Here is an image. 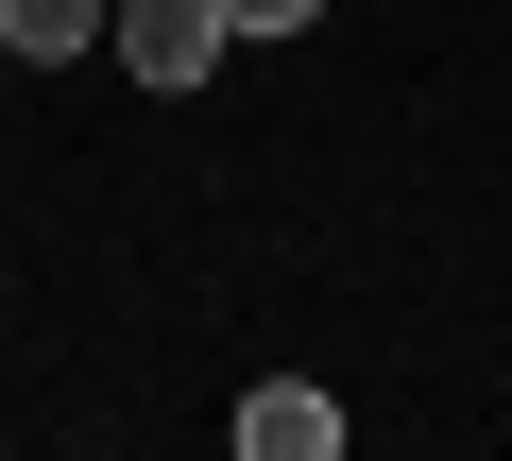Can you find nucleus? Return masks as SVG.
<instances>
[{
  "mask_svg": "<svg viewBox=\"0 0 512 461\" xmlns=\"http://www.w3.org/2000/svg\"><path fill=\"white\" fill-rule=\"evenodd\" d=\"M222 52H239V18H222V0H120V69H137L154 103H188Z\"/></svg>",
  "mask_w": 512,
  "mask_h": 461,
  "instance_id": "nucleus-1",
  "label": "nucleus"
},
{
  "mask_svg": "<svg viewBox=\"0 0 512 461\" xmlns=\"http://www.w3.org/2000/svg\"><path fill=\"white\" fill-rule=\"evenodd\" d=\"M239 444H256V461H342V393H325V376H256V393H239Z\"/></svg>",
  "mask_w": 512,
  "mask_h": 461,
  "instance_id": "nucleus-2",
  "label": "nucleus"
},
{
  "mask_svg": "<svg viewBox=\"0 0 512 461\" xmlns=\"http://www.w3.org/2000/svg\"><path fill=\"white\" fill-rule=\"evenodd\" d=\"M103 35V0H0V69H69Z\"/></svg>",
  "mask_w": 512,
  "mask_h": 461,
  "instance_id": "nucleus-3",
  "label": "nucleus"
},
{
  "mask_svg": "<svg viewBox=\"0 0 512 461\" xmlns=\"http://www.w3.org/2000/svg\"><path fill=\"white\" fill-rule=\"evenodd\" d=\"M222 18H239V35H308L325 0H222Z\"/></svg>",
  "mask_w": 512,
  "mask_h": 461,
  "instance_id": "nucleus-4",
  "label": "nucleus"
}]
</instances>
